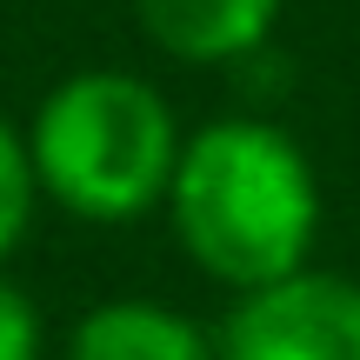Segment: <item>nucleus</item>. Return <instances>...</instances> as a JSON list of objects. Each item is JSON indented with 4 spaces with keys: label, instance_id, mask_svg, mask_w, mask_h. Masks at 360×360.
Wrapping results in <instances>:
<instances>
[{
    "label": "nucleus",
    "instance_id": "5",
    "mask_svg": "<svg viewBox=\"0 0 360 360\" xmlns=\"http://www.w3.org/2000/svg\"><path fill=\"white\" fill-rule=\"evenodd\" d=\"M67 360H220V354H214V334L193 314H180L174 300L114 294V300H94L74 321Z\"/></svg>",
    "mask_w": 360,
    "mask_h": 360
},
{
    "label": "nucleus",
    "instance_id": "7",
    "mask_svg": "<svg viewBox=\"0 0 360 360\" xmlns=\"http://www.w3.org/2000/svg\"><path fill=\"white\" fill-rule=\"evenodd\" d=\"M40 347H47V334H40L34 294L0 274V360H40Z\"/></svg>",
    "mask_w": 360,
    "mask_h": 360
},
{
    "label": "nucleus",
    "instance_id": "3",
    "mask_svg": "<svg viewBox=\"0 0 360 360\" xmlns=\"http://www.w3.org/2000/svg\"><path fill=\"white\" fill-rule=\"evenodd\" d=\"M220 360H360V281L294 267L267 287L233 294L214 334Z\"/></svg>",
    "mask_w": 360,
    "mask_h": 360
},
{
    "label": "nucleus",
    "instance_id": "6",
    "mask_svg": "<svg viewBox=\"0 0 360 360\" xmlns=\"http://www.w3.org/2000/svg\"><path fill=\"white\" fill-rule=\"evenodd\" d=\"M40 207V180H34V154H27V134L0 114V267L13 260V247L27 240Z\"/></svg>",
    "mask_w": 360,
    "mask_h": 360
},
{
    "label": "nucleus",
    "instance_id": "2",
    "mask_svg": "<svg viewBox=\"0 0 360 360\" xmlns=\"http://www.w3.org/2000/svg\"><path fill=\"white\" fill-rule=\"evenodd\" d=\"M180 141L187 134H180L167 94L127 67H80V74L53 80L27 120L40 200L67 207L74 220H94V227H127V220L167 207Z\"/></svg>",
    "mask_w": 360,
    "mask_h": 360
},
{
    "label": "nucleus",
    "instance_id": "4",
    "mask_svg": "<svg viewBox=\"0 0 360 360\" xmlns=\"http://www.w3.org/2000/svg\"><path fill=\"white\" fill-rule=\"evenodd\" d=\"M287 0H134V20L180 67H233L260 53Z\"/></svg>",
    "mask_w": 360,
    "mask_h": 360
},
{
    "label": "nucleus",
    "instance_id": "1",
    "mask_svg": "<svg viewBox=\"0 0 360 360\" xmlns=\"http://www.w3.org/2000/svg\"><path fill=\"white\" fill-rule=\"evenodd\" d=\"M167 227L180 254L227 294L307 267L321 240V174L307 147L260 114L207 120L180 141L167 180Z\"/></svg>",
    "mask_w": 360,
    "mask_h": 360
}]
</instances>
